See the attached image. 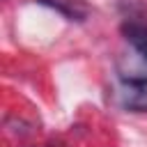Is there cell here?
Returning <instances> with one entry per match:
<instances>
[{
    "label": "cell",
    "instance_id": "cell-1",
    "mask_svg": "<svg viewBox=\"0 0 147 147\" xmlns=\"http://www.w3.org/2000/svg\"><path fill=\"white\" fill-rule=\"evenodd\" d=\"M122 106L131 113H147V78H133L124 83Z\"/></svg>",
    "mask_w": 147,
    "mask_h": 147
},
{
    "label": "cell",
    "instance_id": "cell-2",
    "mask_svg": "<svg viewBox=\"0 0 147 147\" xmlns=\"http://www.w3.org/2000/svg\"><path fill=\"white\" fill-rule=\"evenodd\" d=\"M37 2L44 5V7H51L55 11H60L69 21H78V23L85 21L87 14H90V7H87L85 0H37Z\"/></svg>",
    "mask_w": 147,
    "mask_h": 147
},
{
    "label": "cell",
    "instance_id": "cell-3",
    "mask_svg": "<svg viewBox=\"0 0 147 147\" xmlns=\"http://www.w3.org/2000/svg\"><path fill=\"white\" fill-rule=\"evenodd\" d=\"M124 34H126V39L140 51V55L147 60V25L129 23V25H124Z\"/></svg>",
    "mask_w": 147,
    "mask_h": 147
}]
</instances>
